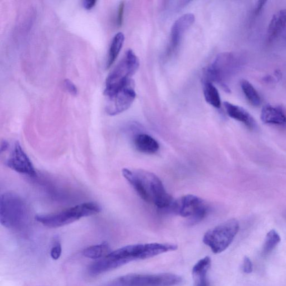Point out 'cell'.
Instances as JSON below:
<instances>
[{"label": "cell", "instance_id": "cell-1", "mask_svg": "<svg viewBox=\"0 0 286 286\" xmlns=\"http://www.w3.org/2000/svg\"><path fill=\"white\" fill-rule=\"evenodd\" d=\"M122 173L142 200L162 208L172 205V196L167 192L162 182L154 173L127 168L122 170Z\"/></svg>", "mask_w": 286, "mask_h": 286}, {"label": "cell", "instance_id": "cell-2", "mask_svg": "<svg viewBox=\"0 0 286 286\" xmlns=\"http://www.w3.org/2000/svg\"><path fill=\"white\" fill-rule=\"evenodd\" d=\"M243 59L241 55L232 52L220 53L204 73L203 81L216 83L229 93L228 82L241 69Z\"/></svg>", "mask_w": 286, "mask_h": 286}, {"label": "cell", "instance_id": "cell-3", "mask_svg": "<svg viewBox=\"0 0 286 286\" xmlns=\"http://www.w3.org/2000/svg\"><path fill=\"white\" fill-rule=\"evenodd\" d=\"M101 207L98 203L89 202L49 214H38L35 220L44 226L57 228L79 221L81 218L95 216L100 213Z\"/></svg>", "mask_w": 286, "mask_h": 286}, {"label": "cell", "instance_id": "cell-4", "mask_svg": "<svg viewBox=\"0 0 286 286\" xmlns=\"http://www.w3.org/2000/svg\"><path fill=\"white\" fill-rule=\"evenodd\" d=\"M29 212L26 203L17 194L6 192L0 198V222L11 229L22 228L27 224Z\"/></svg>", "mask_w": 286, "mask_h": 286}, {"label": "cell", "instance_id": "cell-5", "mask_svg": "<svg viewBox=\"0 0 286 286\" xmlns=\"http://www.w3.org/2000/svg\"><path fill=\"white\" fill-rule=\"evenodd\" d=\"M177 246L173 244L148 243L131 245L110 252L109 255L123 265L133 260L146 259L162 253L173 251Z\"/></svg>", "mask_w": 286, "mask_h": 286}, {"label": "cell", "instance_id": "cell-6", "mask_svg": "<svg viewBox=\"0 0 286 286\" xmlns=\"http://www.w3.org/2000/svg\"><path fill=\"white\" fill-rule=\"evenodd\" d=\"M139 67V60L133 51H126L123 58L111 72L106 81L104 95L114 93L131 80Z\"/></svg>", "mask_w": 286, "mask_h": 286}, {"label": "cell", "instance_id": "cell-7", "mask_svg": "<svg viewBox=\"0 0 286 286\" xmlns=\"http://www.w3.org/2000/svg\"><path fill=\"white\" fill-rule=\"evenodd\" d=\"M239 230L237 220L232 219L208 231L203 238V242L210 247L214 254L221 253L232 244Z\"/></svg>", "mask_w": 286, "mask_h": 286}, {"label": "cell", "instance_id": "cell-8", "mask_svg": "<svg viewBox=\"0 0 286 286\" xmlns=\"http://www.w3.org/2000/svg\"><path fill=\"white\" fill-rule=\"evenodd\" d=\"M182 282L181 276L172 273L129 274L117 278L110 286H175Z\"/></svg>", "mask_w": 286, "mask_h": 286}, {"label": "cell", "instance_id": "cell-9", "mask_svg": "<svg viewBox=\"0 0 286 286\" xmlns=\"http://www.w3.org/2000/svg\"><path fill=\"white\" fill-rule=\"evenodd\" d=\"M105 96L106 113L110 116L122 113L129 108L136 98L133 80H130L114 93Z\"/></svg>", "mask_w": 286, "mask_h": 286}, {"label": "cell", "instance_id": "cell-10", "mask_svg": "<svg viewBox=\"0 0 286 286\" xmlns=\"http://www.w3.org/2000/svg\"><path fill=\"white\" fill-rule=\"evenodd\" d=\"M171 206L176 214L190 218L193 224L201 221L206 217L208 211L205 201L193 195L184 196L173 201Z\"/></svg>", "mask_w": 286, "mask_h": 286}, {"label": "cell", "instance_id": "cell-11", "mask_svg": "<svg viewBox=\"0 0 286 286\" xmlns=\"http://www.w3.org/2000/svg\"><path fill=\"white\" fill-rule=\"evenodd\" d=\"M5 164L10 169L30 177L37 175L33 163L18 141L15 142L13 150Z\"/></svg>", "mask_w": 286, "mask_h": 286}, {"label": "cell", "instance_id": "cell-12", "mask_svg": "<svg viewBox=\"0 0 286 286\" xmlns=\"http://www.w3.org/2000/svg\"><path fill=\"white\" fill-rule=\"evenodd\" d=\"M195 20L194 15L187 14L179 18L173 24L170 34L169 45L167 49V55L173 54L178 49L184 36L195 22Z\"/></svg>", "mask_w": 286, "mask_h": 286}, {"label": "cell", "instance_id": "cell-13", "mask_svg": "<svg viewBox=\"0 0 286 286\" xmlns=\"http://www.w3.org/2000/svg\"><path fill=\"white\" fill-rule=\"evenodd\" d=\"M260 118L265 124L284 126L286 125V114L284 110L279 106L266 105L260 114Z\"/></svg>", "mask_w": 286, "mask_h": 286}, {"label": "cell", "instance_id": "cell-14", "mask_svg": "<svg viewBox=\"0 0 286 286\" xmlns=\"http://www.w3.org/2000/svg\"><path fill=\"white\" fill-rule=\"evenodd\" d=\"M228 115L232 118L242 122L249 129L253 130L257 127V122L253 117L242 107L225 102L224 103Z\"/></svg>", "mask_w": 286, "mask_h": 286}, {"label": "cell", "instance_id": "cell-15", "mask_svg": "<svg viewBox=\"0 0 286 286\" xmlns=\"http://www.w3.org/2000/svg\"><path fill=\"white\" fill-rule=\"evenodd\" d=\"M211 262L210 258L206 257L194 265L192 269L193 286H209L207 273Z\"/></svg>", "mask_w": 286, "mask_h": 286}, {"label": "cell", "instance_id": "cell-16", "mask_svg": "<svg viewBox=\"0 0 286 286\" xmlns=\"http://www.w3.org/2000/svg\"><path fill=\"white\" fill-rule=\"evenodd\" d=\"M286 26V10H280L270 21L267 34L268 42L272 43L282 33Z\"/></svg>", "mask_w": 286, "mask_h": 286}, {"label": "cell", "instance_id": "cell-17", "mask_svg": "<svg viewBox=\"0 0 286 286\" xmlns=\"http://www.w3.org/2000/svg\"><path fill=\"white\" fill-rule=\"evenodd\" d=\"M134 145L137 151L147 154H154L160 149L157 141L146 134L137 135L134 137Z\"/></svg>", "mask_w": 286, "mask_h": 286}, {"label": "cell", "instance_id": "cell-18", "mask_svg": "<svg viewBox=\"0 0 286 286\" xmlns=\"http://www.w3.org/2000/svg\"><path fill=\"white\" fill-rule=\"evenodd\" d=\"M125 37L123 33L116 34L112 40L110 45L108 58L106 62V68H109L115 62V60L120 52L122 46H123Z\"/></svg>", "mask_w": 286, "mask_h": 286}, {"label": "cell", "instance_id": "cell-19", "mask_svg": "<svg viewBox=\"0 0 286 286\" xmlns=\"http://www.w3.org/2000/svg\"><path fill=\"white\" fill-rule=\"evenodd\" d=\"M203 95L207 103L216 108H221L222 102L219 91L211 82L204 81Z\"/></svg>", "mask_w": 286, "mask_h": 286}, {"label": "cell", "instance_id": "cell-20", "mask_svg": "<svg viewBox=\"0 0 286 286\" xmlns=\"http://www.w3.org/2000/svg\"><path fill=\"white\" fill-rule=\"evenodd\" d=\"M110 253L108 244L104 243L86 248L84 250L83 254L87 258L98 260L104 257L105 255L106 256Z\"/></svg>", "mask_w": 286, "mask_h": 286}, {"label": "cell", "instance_id": "cell-21", "mask_svg": "<svg viewBox=\"0 0 286 286\" xmlns=\"http://www.w3.org/2000/svg\"><path fill=\"white\" fill-rule=\"evenodd\" d=\"M241 88L246 98L254 106H258L261 103V98L253 86L246 80L241 83Z\"/></svg>", "mask_w": 286, "mask_h": 286}, {"label": "cell", "instance_id": "cell-22", "mask_svg": "<svg viewBox=\"0 0 286 286\" xmlns=\"http://www.w3.org/2000/svg\"><path fill=\"white\" fill-rule=\"evenodd\" d=\"M280 242V237L275 230L269 231L265 237L262 248V254L267 255L271 253Z\"/></svg>", "mask_w": 286, "mask_h": 286}, {"label": "cell", "instance_id": "cell-23", "mask_svg": "<svg viewBox=\"0 0 286 286\" xmlns=\"http://www.w3.org/2000/svg\"><path fill=\"white\" fill-rule=\"evenodd\" d=\"M62 254V247L58 238H55L54 240L53 247L50 251V255L54 260L58 259Z\"/></svg>", "mask_w": 286, "mask_h": 286}, {"label": "cell", "instance_id": "cell-24", "mask_svg": "<svg viewBox=\"0 0 286 286\" xmlns=\"http://www.w3.org/2000/svg\"><path fill=\"white\" fill-rule=\"evenodd\" d=\"M242 268L245 273L250 274L253 272V263L249 257H245L244 258Z\"/></svg>", "mask_w": 286, "mask_h": 286}, {"label": "cell", "instance_id": "cell-25", "mask_svg": "<svg viewBox=\"0 0 286 286\" xmlns=\"http://www.w3.org/2000/svg\"><path fill=\"white\" fill-rule=\"evenodd\" d=\"M64 86L66 90H67L69 93L73 95H77L78 94V89L75 85L68 79H66L64 81Z\"/></svg>", "mask_w": 286, "mask_h": 286}, {"label": "cell", "instance_id": "cell-26", "mask_svg": "<svg viewBox=\"0 0 286 286\" xmlns=\"http://www.w3.org/2000/svg\"><path fill=\"white\" fill-rule=\"evenodd\" d=\"M124 3L121 2L119 5L118 10V15H117V24L119 27L121 26L122 21H123V16L124 12Z\"/></svg>", "mask_w": 286, "mask_h": 286}, {"label": "cell", "instance_id": "cell-27", "mask_svg": "<svg viewBox=\"0 0 286 286\" xmlns=\"http://www.w3.org/2000/svg\"><path fill=\"white\" fill-rule=\"evenodd\" d=\"M97 1L95 0H88V1L83 2V7L87 10H90L93 9L96 5Z\"/></svg>", "mask_w": 286, "mask_h": 286}, {"label": "cell", "instance_id": "cell-28", "mask_svg": "<svg viewBox=\"0 0 286 286\" xmlns=\"http://www.w3.org/2000/svg\"><path fill=\"white\" fill-rule=\"evenodd\" d=\"M9 147V143L6 140H4L2 142L1 148H0V153L1 154L4 152L6 151L8 149Z\"/></svg>", "mask_w": 286, "mask_h": 286}, {"label": "cell", "instance_id": "cell-29", "mask_svg": "<svg viewBox=\"0 0 286 286\" xmlns=\"http://www.w3.org/2000/svg\"><path fill=\"white\" fill-rule=\"evenodd\" d=\"M266 3V2L264 1L259 2L258 3L256 10H255L257 13H259L260 12V10L262 9V8L264 6V4Z\"/></svg>", "mask_w": 286, "mask_h": 286}]
</instances>
